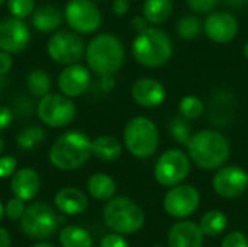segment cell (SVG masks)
Here are the masks:
<instances>
[{
  "label": "cell",
  "mask_w": 248,
  "mask_h": 247,
  "mask_svg": "<svg viewBox=\"0 0 248 247\" xmlns=\"http://www.w3.org/2000/svg\"><path fill=\"white\" fill-rule=\"evenodd\" d=\"M186 147L190 162L203 170L222 167L231 153L230 141L217 130H202L195 132Z\"/></svg>",
  "instance_id": "1"
},
{
  "label": "cell",
  "mask_w": 248,
  "mask_h": 247,
  "mask_svg": "<svg viewBox=\"0 0 248 247\" xmlns=\"http://www.w3.org/2000/svg\"><path fill=\"white\" fill-rule=\"evenodd\" d=\"M84 57L87 67L96 76L116 74L125 61V47L116 35L102 32L89 41Z\"/></svg>",
  "instance_id": "2"
},
{
  "label": "cell",
  "mask_w": 248,
  "mask_h": 247,
  "mask_svg": "<svg viewBox=\"0 0 248 247\" xmlns=\"http://www.w3.org/2000/svg\"><path fill=\"white\" fill-rule=\"evenodd\" d=\"M92 140L81 131L70 130L55 138L49 148V162L60 170H76L92 157Z\"/></svg>",
  "instance_id": "3"
},
{
  "label": "cell",
  "mask_w": 248,
  "mask_h": 247,
  "mask_svg": "<svg viewBox=\"0 0 248 247\" xmlns=\"http://www.w3.org/2000/svg\"><path fill=\"white\" fill-rule=\"evenodd\" d=\"M135 61L144 67L155 68L169 63L173 55V42L167 32L157 26H148L137 33L131 45Z\"/></svg>",
  "instance_id": "4"
},
{
  "label": "cell",
  "mask_w": 248,
  "mask_h": 247,
  "mask_svg": "<svg viewBox=\"0 0 248 247\" xmlns=\"http://www.w3.org/2000/svg\"><path fill=\"white\" fill-rule=\"evenodd\" d=\"M105 224L118 234H134L145 221L144 211L129 198L116 197L109 199L103 208Z\"/></svg>",
  "instance_id": "5"
},
{
  "label": "cell",
  "mask_w": 248,
  "mask_h": 247,
  "mask_svg": "<svg viewBox=\"0 0 248 247\" xmlns=\"http://www.w3.org/2000/svg\"><path fill=\"white\" fill-rule=\"evenodd\" d=\"M160 143V134L157 125L147 116H135L125 125L124 130V144L126 150L138 157H151Z\"/></svg>",
  "instance_id": "6"
},
{
  "label": "cell",
  "mask_w": 248,
  "mask_h": 247,
  "mask_svg": "<svg viewBox=\"0 0 248 247\" xmlns=\"http://www.w3.org/2000/svg\"><path fill=\"white\" fill-rule=\"evenodd\" d=\"M36 115L42 124L51 128H62L70 125L76 115L77 109L71 98L60 93H46L39 98L36 105Z\"/></svg>",
  "instance_id": "7"
},
{
  "label": "cell",
  "mask_w": 248,
  "mask_h": 247,
  "mask_svg": "<svg viewBox=\"0 0 248 247\" xmlns=\"http://www.w3.org/2000/svg\"><path fill=\"white\" fill-rule=\"evenodd\" d=\"M58 223L60 220L55 211L48 204L33 202L25 208L20 218V229L28 237L44 240L55 233Z\"/></svg>",
  "instance_id": "8"
},
{
  "label": "cell",
  "mask_w": 248,
  "mask_h": 247,
  "mask_svg": "<svg viewBox=\"0 0 248 247\" xmlns=\"http://www.w3.org/2000/svg\"><path fill=\"white\" fill-rule=\"evenodd\" d=\"M49 58L61 66L78 63L86 52V44L80 33L74 31H57L46 42Z\"/></svg>",
  "instance_id": "9"
},
{
  "label": "cell",
  "mask_w": 248,
  "mask_h": 247,
  "mask_svg": "<svg viewBox=\"0 0 248 247\" xmlns=\"http://www.w3.org/2000/svg\"><path fill=\"white\" fill-rule=\"evenodd\" d=\"M190 172V159L179 148H170L164 151L155 166L154 178L163 186H176L182 183Z\"/></svg>",
  "instance_id": "10"
},
{
  "label": "cell",
  "mask_w": 248,
  "mask_h": 247,
  "mask_svg": "<svg viewBox=\"0 0 248 247\" xmlns=\"http://www.w3.org/2000/svg\"><path fill=\"white\" fill-rule=\"evenodd\" d=\"M64 19L80 35L93 33L102 25L100 9L93 0H70L64 7Z\"/></svg>",
  "instance_id": "11"
},
{
  "label": "cell",
  "mask_w": 248,
  "mask_h": 247,
  "mask_svg": "<svg viewBox=\"0 0 248 247\" xmlns=\"http://www.w3.org/2000/svg\"><path fill=\"white\" fill-rule=\"evenodd\" d=\"M201 202V195L198 189L192 185H176L166 194L163 199L164 211L174 218L189 217L196 211Z\"/></svg>",
  "instance_id": "12"
},
{
  "label": "cell",
  "mask_w": 248,
  "mask_h": 247,
  "mask_svg": "<svg viewBox=\"0 0 248 247\" xmlns=\"http://www.w3.org/2000/svg\"><path fill=\"white\" fill-rule=\"evenodd\" d=\"M31 42V29L23 19L9 16L0 20V49L10 54L23 51Z\"/></svg>",
  "instance_id": "13"
},
{
  "label": "cell",
  "mask_w": 248,
  "mask_h": 247,
  "mask_svg": "<svg viewBox=\"0 0 248 247\" xmlns=\"http://www.w3.org/2000/svg\"><path fill=\"white\" fill-rule=\"evenodd\" d=\"M214 191L222 198H237L246 192L248 186L247 172L238 166H222L212 179Z\"/></svg>",
  "instance_id": "14"
},
{
  "label": "cell",
  "mask_w": 248,
  "mask_h": 247,
  "mask_svg": "<svg viewBox=\"0 0 248 247\" xmlns=\"http://www.w3.org/2000/svg\"><path fill=\"white\" fill-rule=\"evenodd\" d=\"M203 32L208 36V39L217 44H227L237 36L238 20L234 15L228 12H212L203 20Z\"/></svg>",
  "instance_id": "15"
},
{
  "label": "cell",
  "mask_w": 248,
  "mask_h": 247,
  "mask_svg": "<svg viewBox=\"0 0 248 247\" xmlns=\"http://www.w3.org/2000/svg\"><path fill=\"white\" fill-rule=\"evenodd\" d=\"M92 83L90 68L80 64H68L65 66L58 76V89L62 95L68 98H77L87 92Z\"/></svg>",
  "instance_id": "16"
},
{
  "label": "cell",
  "mask_w": 248,
  "mask_h": 247,
  "mask_svg": "<svg viewBox=\"0 0 248 247\" xmlns=\"http://www.w3.org/2000/svg\"><path fill=\"white\" fill-rule=\"evenodd\" d=\"M237 112V102L232 92L228 89H217L212 92L208 106L209 121L215 127H227L230 125Z\"/></svg>",
  "instance_id": "17"
},
{
  "label": "cell",
  "mask_w": 248,
  "mask_h": 247,
  "mask_svg": "<svg viewBox=\"0 0 248 247\" xmlns=\"http://www.w3.org/2000/svg\"><path fill=\"white\" fill-rule=\"evenodd\" d=\"M132 99L142 108H157L166 100L164 84L153 77H141L131 87Z\"/></svg>",
  "instance_id": "18"
},
{
  "label": "cell",
  "mask_w": 248,
  "mask_h": 247,
  "mask_svg": "<svg viewBox=\"0 0 248 247\" xmlns=\"http://www.w3.org/2000/svg\"><path fill=\"white\" fill-rule=\"evenodd\" d=\"M41 188L39 173L32 167H22L10 178V191L22 201H31L36 197Z\"/></svg>",
  "instance_id": "19"
},
{
  "label": "cell",
  "mask_w": 248,
  "mask_h": 247,
  "mask_svg": "<svg viewBox=\"0 0 248 247\" xmlns=\"http://www.w3.org/2000/svg\"><path fill=\"white\" fill-rule=\"evenodd\" d=\"M203 233L192 221H179L169 231V247H202Z\"/></svg>",
  "instance_id": "20"
},
{
  "label": "cell",
  "mask_w": 248,
  "mask_h": 247,
  "mask_svg": "<svg viewBox=\"0 0 248 247\" xmlns=\"http://www.w3.org/2000/svg\"><path fill=\"white\" fill-rule=\"evenodd\" d=\"M54 204L57 210L65 215H78L87 210L89 199L86 194H83L80 189L67 186V188H61L55 194Z\"/></svg>",
  "instance_id": "21"
},
{
  "label": "cell",
  "mask_w": 248,
  "mask_h": 247,
  "mask_svg": "<svg viewBox=\"0 0 248 247\" xmlns=\"http://www.w3.org/2000/svg\"><path fill=\"white\" fill-rule=\"evenodd\" d=\"M64 19V13L52 4H44L35 7L33 13L31 15L32 26L39 32H54L57 31Z\"/></svg>",
  "instance_id": "22"
},
{
  "label": "cell",
  "mask_w": 248,
  "mask_h": 247,
  "mask_svg": "<svg viewBox=\"0 0 248 247\" xmlns=\"http://www.w3.org/2000/svg\"><path fill=\"white\" fill-rule=\"evenodd\" d=\"M92 154L102 162H115L122 154V146L112 135H99L92 140Z\"/></svg>",
  "instance_id": "23"
},
{
  "label": "cell",
  "mask_w": 248,
  "mask_h": 247,
  "mask_svg": "<svg viewBox=\"0 0 248 247\" xmlns=\"http://www.w3.org/2000/svg\"><path fill=\"white\" fill-rule=\"evenodd\" d=\"M87 192L97 201H109L116 192V183L106 173H94L87 181Z\"/></svg>",
  "instance_id": "24"
},
{
  "label": "cell",
  "mask_w": 248,
  "mask_h": 247,
  "mask_svg": "<svg viewBox=\"0 0 248 247\" xmlns=\"http://www.w3.org/2000/svg\"><path fill=\"white\" fill-rule=\"evenodd\" d=\"M173 13L171 0H145L142 6V16L151 25H161L169 20Z\"/></svg>",
  "instance_id": "25"
},
{
  "label": "cell",
  "mask_w": 248,
  "mask_h": 247,
  "mask_svg": "<svg viewBox=\"0 0 248 247\" xmlns=\"http://www.w3.org/2000/svg\"><path fill=\"white\" fill-rule=\"evenodd\" d=\"M60 243L62 247H92L90 233L80 226H65L60 231Z\"/></svg>",
  "instance_id": "26"
},
{
  "label": "cell",
  "mask_w": 248,
  "mask_h": 247,
  "mask_svg": "<svg viewBox=\"0 0 248 247\" xmlns=\"http://www.w3.org/2000/svg\"><path fill=\"white\" fill-rule=\"evenodd\" d=\"M227 224H228L227 215L222 211L212 210V211H208L201 218L199 227L203 234H206L209 237H217L227 229Z\"/></svg>",
  "instance_id": "27"
},
{
  "label": "cell",
  "mask_w": 248,
  "mask_h": 247,
  "mask_svg": "<svg viewBox=\"0 0 248 247\" xmlns=\"http://www.w3.org/2000/svg\"><path fill=\"white\" fill-rule=\"evenodd\" d=\"M51 86H52V82H51L49 74L41 68L32 70L26 77V87L29 93L33 95L35 98H42L46 93H49Z\"/></svg>",
  "instance_id": "28"
},
{
  "label": "cell",
  "mask_w": 248,
  "mask_h": 247,
  "mask_svg": "<svg viewBox=\"0 0 248 247\" xmlns=\"http://www.w3.org/2000/svg\"><path fill=\"white\" fill-rule=\"evenodd\" d=\"M203 29V23L195 15H185L176 23V31L182 39H196Z\"/></svg>",
  "instance_id": "29"
},
{
  "label": "cell",
  "mask_w": 248,
  "mask_h": 247,
  "mask_svg": "<svg viewBox=\"0 0 248 247\" xmlns=\"http://www.w3.org/2000/svg\"><path fill=\"white\" fill-rule=\"evenodd\" d=\"M45 138V131L38 125H31L22 130L16 137V146L20 150H32Z\"/></svg>",
  "instance_id": "30"
},
{
  "label": "cell",
  "mask_w": 248,
  "mask_h": 247,
  "mask_svg": "<svg viewBox=\"0 0 248 247\" xmlns=\"http://www.w3.org/2000/svg\"><path fill=\"white\" fill-rule=\"evenodd\" d=\"M205 112V103L199 96L187 95L179 102V114L186 119H198Z\"/></svg>",
  "instance_id": "31"
},
{
  "label": "cell",
  "mask_w": 248,
  "mask_h": 247,
  "mask_svg": "<svg viewBox=\"0 0 248 247\" xmlns=\"http://www.w3.org/2000/svg\"><path fill=\"white\" fill-rule=\"evenodd\" d=\"M169 130H170V134L173 137V140L179 144H187L190 137L193 135L192 134V127L189 124V119L183 118L182 115L180 116H173L170 124H169Z\"/></svg>",
  "instance_id": "32"
},
{
  "label": "cell",
  "mask_w": 248,
  "mask_h": 247,
  "mask_svg": "<svg viewBox=\"0 0 248 247\" xmlns=\"http://www.w3.org/2000/svg\"><path fill=\"white\" fill-rule=\"evenodd\" d=\"M6 3L10 15L19 19L29 17L35 10V0H7Z\"/></svg>",
  "instance_id": "33"
},
{
  "label": "cell",
  "mask_w": 248,
  "mask_h": 247,
  "mask_svg": "<svg viewBox=\"0 0 248 247\" xmlns=\"http://www.w3.org/2000/svg\"><path fill=\"white\" fill-rule=\"evenodd\" d=\"M25 201H22L20 198L17 197H13L12 199L7 201V204L4 205V214L9 220L12 221H16V220H20L23 213H25V205H23Z\"/></svg>",
  "instance_id": "34"
},
{
  "label": "cell",
  "mask_w": 248,
  "mask_h": 247,
  "mask_svg": "<svg viewBox=\"0 0 248 247\" xmlns=\"http://www.w3.org/2000/svg\"><path fill=\"white\" fill-rule=\"evenodd\" d=\"M17 160L13 156H0V179L10 178L16 172Z\"/></svg>",
  "instance_id": "35"
},
{
  "label": "cell",
  "mask_w": 248,
  "mask_h": 247,
  "mask_svg": "<svg viewBox=\"0 0 248 247\" xmlns=\"http://www.w3.org/2000/svg\"><path fill=\"white\" fill-rule=\"evenodd\" d=\"M185 1L196 13H211L219 0H185Z\"/></svg>",
  "instance_id": "36"
},
{
  "label": "cell",
  "mask_w": 248,
  "mask_h": 247,
  "mask_svg": "<svg viewBox=\"0 0 248 247\" xmlns=\"http://www.w3.org/2000/svg\"><path fill=\"white\" fill-rule=\"evenodd\" d=\"M221 247H248L247 236L241 231H232L222 240Z\"/></svg>",
  "instance_id": "37"
},
{
  "label": "cell",
  "mask_w": 248,
  "mask_h": 247,
  "mask_svg": "<svg viewBox=\"0 0 248 247\" xmlns=\"http://www.w3.org/2000/svg\"><path fill=\"white\" fill-rule=\"evenodd\" d=\"M99 247H129V245L122 237V234L113 233V234H106L100 240V246Z\"/></svg>",
  "instance_id": "38"
},
{
  "label": "cell",
  "mask_w": 248,
  "mask_h": 247,
  "mask_svg": "<svg viewBox=\"0 0 248 247\" xmlns=\"http://www.w3.org/2000/svg\"><path fill=\"white\" fill-rule=\"evenodd\" d=\"M13 122V112L10 108L0 105V132L7 130L10 124Z\"/></svg>",
  "instance_id": "39"
},
{
  "label": "cell",
  "mask_w": 248,
  "mask_h": 247,
  "mask_svg": "<svg viewBox=\"0 0 248 247\" xmlns=\"http://www.w3.org/2000/svg\"><path fill=\"white\" fill-rule=\"evenodd\" d=\"M12 67H13L12 54L0 49V76H6L12 70Z\"/></svg>",
  "instance_id": "40"
},
{
  "label": "cell",
  "mask_w": 248,
  "mask_h": 247,
  "mask_svg": "<svg viewBox=\"0 0 248 247\" xmlns=\"http://www.w3.org/2000/svg\"><path fill=\"white\" fill-rule=\"evenodd\" d=\"M131 4H129V0H115L112 3V12L116 15V16H124L128 13Z\"/></svg>",
  "instance_id": "41"
},
{
  "label": "cell",
  "mask_w": 248,
  "mask_h": 247,
  "mask_svg": "<svg viewBox=\"0 0 248 247\" xmlns=\"http://www.w3.org/2000/svg\"><path fill=\"white\" fill-rule=\"evenodd\" d=\"M131 28L137 32V33H140V32H142L144 29H147L148 28V22H147V19L141 15V16H134L132 19H131Z\"/></svg>",
  "instance_id": "42"
},
{
  "label": "cell",
  "mask_w": 248,
  "mask_h": 247,
  "mask_svg": "<svg viewBox=\"0 0 248 247\" xmlns=\"http://www.w3.org/2000/svg\"><path fill=\"white\" fill-rule=\"evenodd\" d=\"M99 87H100L103 92H112L113 87H115V77H113V74L100 76Z\"/></svg>",
  "instance_id": "43"
},
{
  "label": "cell",
  "mask_w": 248,
  "mask_h": 247,
  "mask_svg": "<svg viewBox=\"0 0 248 247\" xmlns=\"http://www.w3.org/2000/svg\"><path fill=\"white\" fill-rule=\"evenodd\" d=\"M0 247H10V237L4 229H0Z\"/></svg>",
  "instance_id": "44"
},
{
  "label": "cell",
  "mask_w": 248,
  "mask_h": 247,
  "mask_svg": "<svg viewBox=\"0 0 248 247\" xmlns=\"http://www.w3.org/2000/svg\"><path fill=\"white\" fill-rule=\"evenodd\" d=\"M225 1H227V4H230L231 7H235V9H238V7L248 3V0H225Z\"/></svg>",
  "instance_id": "45"
},
{
  "label": "cell",
  "mask_w": 248,
  "mask_h": 247,
  "mask_svg": "<svg viewBox=\"0 0 248 247\" xmlns=\"http://www.w3.org/2000/svg\"><path fill=\"white\" fill-rule=\"evenodd\" d=\"M32 247H54V246H52V245H49V243L41 242V243H36V245H33Z\"/></svg>",
  "instance_id": "46"
},
{
  "label": "cell",
  "mask_w": 248,
  "mask_h": 247,
  "mask_svg": "<svg viewBox=\"0 0 248 247\" xmlns=\"http://www.w3.org/2000/svg\"><path fill=\"white\" fill-rule=\"evenodd\" d=\"M3 215H4V205L0 202V221L3 220Z\"/></svg>",
  "instance_id": "47"
},
{
  "label": "cell",
  "mask_w": 248,
  "mask_h": 247,
  "mask_svg": "<svg viewBox=\"0 0 248 247\" xmlns=\"http://www.w3.org/2000/svg\"><path fill=\"white\" fill-rule=\"evenodd\" d=\"M3 148H4V140H3V137L0 135V154H1V151H3Z\"/></svg>",
  "instance_id": "48"
},
{
  "label": "cell",
  "mask_w": 248,
  "mask_h": 247,
  "mask_svg": "<svg viewBox=\"0 0 248 247\" xmlns=\"http://www.w3.org/2000/svg\"><path fill=\"white\" fill-rule=\"evenodd\" d=\"M244 55H246V58L248 60V41L246 42V45H244Z\"/></svg>",
  "instance_id": "49"
},
{
  "label": "cell",
  "mask_w": 248,
  "mask_h": 247,
  "mask_svg": "<svg viewBox=\"0 0 248 247\" xmlns=\"http://www.w3.org/2000/svg\"><path fill=\"white\" fill-rule=\"evenodd\" d=\"M6 1H7V0H0V6H1V4H4Z\"/></svg>",
  "instance_id": "50"
},
{
  "label": "cell",
  "mask_w": 248,
  "mask_h": 247,
  "mask_svg": "<svg viewBox=\"0 0 248 247\" xmlns=\"http://www.w3.org/2000/svg\"><path fill=\"white\" fill-rule=\"evenodd\" d=\"M153 247H161V246H153Z\"/></svg>",
  "instance_id": "51"
},
{
  "label": "cell",
  "mask_w": 248,
  "mask_h": 247,
  "mask_svg": "<svg viewBox=\"0 0 248 247\" xmlns=\"http://www.w3.org/2000/svg\"><path fill=\"white\" fill-rule=\"evenodd\" d=\"M93 1H99V0H93Z\"/></svg>",
  "instance_id": "52"
},
{
  "label": "cell",
  "mask_w": 248,
  "mask_h": 247,
  "mask_svg": "<svg viewBox=\"0 0 248 247\" xmlns=\"http://www.w3.org/2000/svg\"><path fill=\"white\" fill-rule=\"evenodd\" d=\"M247 176H248V172H247Z\"/></svg>",
  "instance_id": "53"
}]
</instances>
